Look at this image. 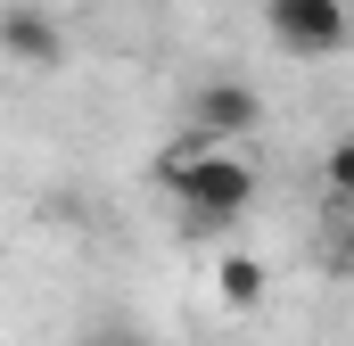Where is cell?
Returning a JSON list of instances; mask_svg holds the SVG:
<instances>
[{
    "instance_id": "obj_1",
    "label": "cell",
    "mask_w": 354,
    "mask_h": 346,
    "mask_svg": "<svg viewBox=\"0 0 354 346\" xmlns=\"http://www.w3.org/2000/svg\"><path fill=\"white\" fill-rule=\"evenodd\" d=\"M157 181L181 198V231L189 239H223L248 206H256V165L206 132H189L174 157H157Z\"/></svg>"
},
{
    "instance_id": "obj_2",
    "label": "cell",
    "mask_w": 354,
    "mask_h": 346,
    "mask_svg": "<svg viewBox=\"0 0 354 346\" xmlns=\"http://www.w3.org/2000/svg\"><path fill=\"white\" fill-rule=\"evenodd\" d=\"M264 33L280 58H338L354 42V8L346 0H264Z\"/></svg>"
},
{
    "instance_id": "obj_3",
    "label": "cell",
    "mask_w": 354,
    "mask_h": 346,
    "mask_svg": "<svg viewBox=\"0 0 354 346\" xmlns=\"http://www.w3.org/2000/svg\"><path fill=\"white\" fill-rule=\"evenodd\" d=\"M189 132H206V140H248L256 124H264V99L256 83H239V75H206V83H189Z\"/></svg>"
},
{
    "instance_id": "obj_4",
    "label": "cell",
    "mask_w": 354,
    "mask_h": 346,
    "mask_svg": "<svg viewBox=\"0 0 354 346\" xmlns=\"http://www.w3.org/2000/svg\"><path fill=\"white\" fill-rule=\"evenodd\" d=\"M0 58L50 75V66H66V25L41 0H0Z\"/></svg>"
},
{
    "instance_id": "obj_5",
    "label": "cell",
    "mask_w": 354,
    "mask_h": 346,
    "mask_svg": "<svg viewBox=\"0 0 354 346\" xmlns=\"http://www.w3.org/2000/svg\"><path fill=\"white\" fill-rule=\"evenodd\" d=\"M223 305H264V264L256 256H223Z\"/></svg>"
},
{
    "instance_id": "obj_6",
    "label": "cell",
    "mask_w": 354,
    "mask_h": 346,
    "mask_svg": "<svg viewBox=\"0 0 354 346\" xmlns=\"http://www.w3.org/2000/svg\"><path fill=\"white\" fill-rule=\"evenodd\" d=\"M322 181H330V198H354V140H338L322 157Z\"/></svg>"
},
{
    "instance_id": "obj_7",
    "label": "cell",
    "mask_w": 354,
    "mask_h": 346,
    "mask_svg": "<svg viewBox=\"0 0 354 346\" xmlns=\"http://www.w3.org/2000/svg\"><path fill=\"white\" fill-rule=\"evenodd\" d=\"M99 346H140V338H124V330H107V338H99Z\"/></svg>"
}]
</instances>
